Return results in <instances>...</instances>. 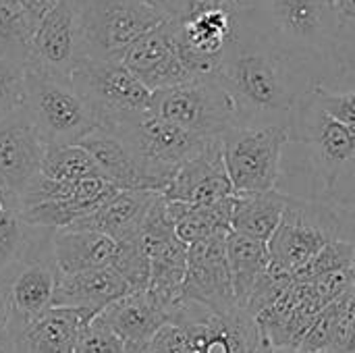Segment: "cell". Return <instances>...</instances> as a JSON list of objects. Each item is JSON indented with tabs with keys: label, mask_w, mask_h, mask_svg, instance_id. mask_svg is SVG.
<instances>
[{
	"label": "cell",
	"mask_w": 355,
	"mask_h": 353,
	"mask_svg": "<svg viewBox=\"0 0 355 353\" xmlns=\"http://www.w3.org/2000/svg\"><path fill=\"white\" fill-rule=\"evenodd\" d=\"M318 200H322L335 208L337 206L339 208H355V160L337 177V181Z\"/></svg>",
	"instance_id": "obj_38"
},
{
	"label": "cell",
	"mask_w": 355,
	"mask_h": 353,
	"mask_svg": "<svg viewBox=\"0 0 355 353\" xmlns=\"http://www.w3.org/2000/svg\"><path fill=\"white\" fill-rule=\"evenodd\" d=\"M100 318L133 347H146L156 333L171 322V312L148 291H131L108 306Z\"/></svg>",
	"instance_id": "obj_21"
},
{
	"label": "cell",
	"mask_w": 355,
	"mask_h": 353,
	"mask_svg": "<svg viewBox=\"0 0 355 353\" xmlns=\"http://www.w3.org/2000/svg\"><path fill=\"white\" fill-rule=\"evenodd\" d=\"M114 131H119L129 144L146 187L156 193H162L177 171L196 158L208 144L150 110L129 127Z\"/></svg>",
	"instance_id": "obj_8"
},
{
	"label": "cell",
	"mask_w": 355,
	"mask_h": 353,
	"mask_svg": "<svg viewBox=\"0 0 355 353\" xmlns=\"http://www.w3.org/2000/svg\"><path fill=\"white\" fill-rule=\"evenodd\" d=\"M287 193L272 189L266 193L237 196L233 202L231 229L252 239L268 243L281 225V218L289 204Z\"/></svg>",
	"instance_id": "obj_24"
},
{
	"label": "cell",
	"mask_w": 355,
	"mask_h": 353,
	"mask_svg": "<svg viewBox=\"0 0 355 353\" xmlns=\"http://www.w3.org/2000/svg\"><path fill=\"white\" fill-rule=\"evenodd\" d=\"M48 146L21 114L0 125V189L21 198L40 177Z\"/></svg>",
	"instance_id": "obj_17"
},
{
	"label": "cell",
	"mask_w": 355,
	"mask_h": 353,
	"mask_svg": "<svg viewBox=\"0 0 355 353\" xmlns=\"http://www.w3.org/2000/svg\"><path fill=\"white\" fill-rule=\"evenodd\" d=\"M237 10L262 33L316 60L329 77L333 62V0H235Z\"/></svg>",
	"instance_id": "obj_2"
},
{
	"label": "cell",
	"mask_w": 355,
	"mask_h": 353,
	"mask_svg": "<svg viewBox=\"0 0 355 353\" xmlns=\"http://www.w3.org/2000/svg\"><path fill=\"white\" fill-rule=\"evenodd\" d=\"M35 27V19L19 0H0V56L25 64Z\"/></svg>",
	"instance_id": "obj_27"
},
{
	"label": "cell",
	"mask_w": 355,
	"mask_h": 353,
	"mask_svg": "<svg viewBox=\"0 0 355 353\" xmlns=\"http://www.w3.org/2000/svg\"><path fill=\"white\" fill-rule=\"evenodd\" d=\"M160 193L146 189H121L114 198L102 204L89 216L77 221L69 229L75 231H96L116 243L139 237L144 221Z\"/></svg>",
	"instance_id": "obj_19"
},
{
	"label": "cell",
	"mask_w": 355,
	"mask_h": 353,
	"mask_svg": "<svg viewBox=\"0 0 355 353\" xmlns=\"http://www.w3.org/2000/svg\"><path fill=\"white\" fill-rule=\"evenodd\" d=\"M27 229L21 221L19 198L0 189V277L23 258L29 243Z\"/></svg>",
	"instance_id": "obj_28"
},
{
	"label": "cell",
	"mask_w": 355,
	"mask_h": 353,
	"mask_svg": "<svg viewBox=\"0 0 355 353\" xmlns=\"http://www.w3.org/2000/svg\"><path fill=\"white\" fill-rule=\"evenodd\" d=\"M237 198V196H235ZM235 198L208 204V206H191L181 202H168V214L175 223V233L185 246H193L212 237L229 235L231 229V214Z\"/></svg>",
	"instance_id": "obj_26"
},
{
	"label": "cell",
	"mask_w": 355,
	"mask_h": 353,
	"mask_svg": "<svg viewBox=\"0 0 355 353\" xmlns=\"http://www.w3.org/2000/svg\"><path fill=\"white\" fill-rule=\"evenodd\" d=\"M214 77L235 106L237 127L289 129L302 98L316 83H327L329 73L316 60L262 33L237 10L235 35Z\"/></svg>",
	"instance_id": "obj_1"
},
{
	"label": "cell",
	"mask_w": 355,
	"mask_h": 353,
	"mask_svg": "<svg viewBox=\"0 0 355 353\" xmlns=\"http://www.w3.org/2000/svg\"><path fill=\"white\" fill-rule=\"evenodd\" d=\"M112 268L129 283V287L133 291L148 289V283H150V256L144 250L139 237L119 243Z\"/></svg>",
	"instance_id": "obj_35"
},
{
	"label": "cell",
	"mask_w": 355,
	"mask_h": 353,
	"mask_svg": "<svg viewBox=\"0 0 355 353\" xmlns=\"http://www.w3.org/2000/svg\"><path fill=\"white\" fill-rule=\"evenodd\" d=\"M349 268H355V246L345 239H335L327 248H322L304 268L295 273V281H312Z\"/></svg>",
	"instance_id": "obj_33"
},
{
	"label": "cell",
	"mask_w": 355,
	"mask_h": 353,
	"mask_svg": "<svg viewBox=\"0 0 355 353\" xmlns=\"http://www.w3.org/2000/svg\"><path fill=\"white\" fill-rule=\"evenodd\" d=\"M227 260H229L235 300L239 310L243 312L258 281L270 266L268 243L231 231L227 235Z\"/></svg>",
	"instance_id": "obj_25"
},
{
	"label": "cell",
	"mask_w": 355,
	"mask_h": 353,
	"mask_svg": "<svg viewBox=\"0 0 355 353\" xmlns=\"http://www.w3.org/2000/svg\"><path fill=\"white\" fill-rule=\"evenodd\" d=\"M289 137L291 141L306 146L310 152L316 171V200L355 160V129L331 117L316 102L312 89L297 104Z\"/></svg>",
	"instance_id": "obj_10"
},
{
	"label": "cell",
	"mask_w": 355,
	"mask_h": 353,
	"mask_svg": "<svg viewBox=\"0 0 355 353\" xmlns=\"http://www.w3.org/2000/svg\"><path fill=\"white\" fill-rule=\"evenodd\" d=\"M27 71L23 62L0 56V125L23 114Z\"/></svg>",
	"instance_id": "obj_32"
},
{
	"label": "cell",
	"mask_w": 355,
	"mask_h": 353,
	"mask_svg": "<svg viewBox=\"0 0 355 353\" xmlns=\"http://www.w3.org/2000/svg\"><path fill=\"white\" fill-rule=\"evenodd\" d=\"M333 62L337 75L355 73V0H333Z\"/></svg>",
	"instance_id": "obj_30"
},
{
	"label": "cell",
	"mask_w": 355,
	"mask_h": 353,
	"mask_svg": "<svg viewBox=\"0 0 355 353\" xmlns=\"http://www.w3.org/2000/svg\"><path fill=\"white\" fill-rule=\"evenodd\" d=\"M312 94L331 117L355 129V87L335 89L329 83H316L312 87Z\"/></svg>",
	"instance_id": "obj_37"
},
{
	"label": "cell",
	"mask_w": 355,
	"mask_h": 353,
	"mask_svg": "<svg viewBox=\"0 0 355 353\" xmlns=\"http://www.w3.org/2000/svg\"><path fill=\"white\" fill-rule=\"evenodd\" d=\"M25 8H27V12L35 19V23H40L60 0H19Z\"/></svg>",
	"instance_id": "obj_39"
},
{
	"label": "cell",
	"mask_w": 355,
	"mask_h": 353,
	"mask_svg": "<svg viewBox=\"0 0 355 353\" xmlns=\"http://www.w3.org/2000/svg\"><path fill=\"white\" fill-rule=\"evenodd\" d=\"M220 141L225 169L237 196L277 189L283 150L291 141L287 127H233Z\"/></svg>",
	"instance_id": "obj_9"
},
{
	"label": "cell",
	"mask_w": 355,
	"mask_h": 353,
	"mask_svg": "<svg viewBox=\"0 0 355 353\" xmlns=\"http://www.w3.org/2000/svg\"><path fill=\"white\" fill-rule=\"evenodd\" d=\"M40 175H44L46 179H52V181H67V183L102 177L98 164L94 162L89 152L83 150L81 146L48 148Z\"/></svg>",
	"instance_id": "obj_29"
},
{
	"label": "cell",
	"mask_w": 355,
	"mask_h": 353,
	"mask_svg": "<svg viewBox=\"0 0 355 353\" xmlns=\"http://www.w3.org/2000/svg\"><path fill=\"white\" fill-rule=\"evenodd\" d=\"M179 21L181 44L196 77L214 75V69L229 48L235 27V2L216 6L206 0H191Z\"/></svg>",
	"instance_id": "obj_14"
},
{
	"label": "cell",
	"mask_w": 355,
	"mask_h": 353,
	"mask_svg": "<svg viewBox=\"0 0 355 353\" xmlns=\"http://www.w3.org/2000/svg\"><path fill=\"white\" fill-rule=\"evenodd\" d=\"M27 71L23 117L48 148L77 146L100 127V119L71 77Z\"/></svg>",
	"instance_id": "obj_3"
},
{
	"label": "cell",
	"mask_w": 355,
	"mask_h": 353,
	"mask_svg": "<svg viewBox=\"0 0 355 353\" xmlns=\"http://www.w3.org/2000/svg\"><path fill=\"white\" fill-rule=\"evenodd\" d=\"M123 64L152 94L196 79L181 44L177 17L164 19L158 27L137 40L125 54Z\"/></svg>",
	"instance_id": "obj_12"
},
{
	"label": "cell",
	"mask_w": 355,
	"mask_h": 353,
	"mask_svg": "<svg viewBox=\"0 0 355 353\" xmlns=\"http://www.w3.org/2000/svg\"><path fill=\"white\" fill-rule=\"evenodd\" d=\"M144 2L152 4L154 8H158L160 12H164L168 17H181L191 0H144Z\"/></svg>",
	"instance_id": "obj_40"
},
{
	"label": "cell",
	"mask_w": 355,
	"mask_h": 353,
	"mask_svg": "<svg viewBox=\"0 0 355 353\" xmlns=\"http://www.w3.org/2000/svg\"><path fill=\"white\" fill-rule=\"evenodd\" d=\"M133 289L112 268H94L71 277H60L54 291V308H73L87 314L89 320L98 318L108 306L125 298Z\"/></svg>",
	"instance_id": "obj_18"
},
{
	"label": "cell",
	"mask_w": 355,
	"mask_h": 353,
	"mask_svg": "<svg viewBox=\"0 0 355 353\" xmlns=\"http://www.w3.org/2000/svg\"><path fill=\"white\" fill-rule=\"evenodd\" d=\"M168 15L144 0H81L83 52L94 60L123 62L129 48Z\"/></svg>",
	"instance_id": "obj_4"
},
{
	"label": "cell",
	"mask_w": 355,
	"mask_h": 353,
	"mask_svg": "<svg viewBox=\"0 0 355 353\" xmlns=\"http://www.w3.org/2000/svg\"><path fill=\"white\" fill-rule=\"evenodd\" d=\"M119 243L96 231L60 229L52 233V256L60 277L112 266Z\"/></svg>",
	"instance_id": "obj_22"
},
{
	"label": "cell",
	"mask_w": 355,
	"mask_h": 353,
	"mask_svg": "<svg viewBox=\"0 0 355 353\" xmlns=\"http://www.w3.org/2000/svg\"><path fill=\"white\" fill-rule=\"evenodd\" d=\"M293 283H295V277L287 268H283L270 260V266L266 268V273L258 281V285H256V289H254L243 312L256 320L262 312L272 308L291 289Z\"/></svg>",
	"instance_id": "obj_34"
},
{
	"label": "cell",
	"mask_w": 355,
	"mask_h": 353,
	"mask_svg": "<svg viewBox=\"0 0 355 353\" xmlns=\"http://www.w3.org/2000/svg\"><path fill=\"white\" fill-rule=\"evenodd\" d=\"M275 353H302L297 350H275Z\"/></svg>",
	"instance_id": "obj_44"
},
{
	"label": "cell",
	"mask_w": 355,
	"mask_h": 353,
	"mask_svg": "<svg viewBox=\"0 0 355 353\" xmlns=\"http://www.w3.org/2000/svg\"><path fill=\"white\" fill-rule=\"evenodd\" d=\"M235 196L237 193L225 169L220 139L208 141L196 158L177 171L168 187L162 191L164 200L191 206H208Z\"/></svg>",
	"instance_id": "obj_16"
},
{
	"label": "cell",
	"mask_w": 355,
	"mask_h": 353,
	"mask_svg": "<svg viewBox=\"0 0 355 353\" xmlns=\"http://www.w3.org/2000/svg\"><path fill=\"white\" fill-rule=\"evenodd\" d=\"M0 353H10V339H8V322H6V310L0 298Z\"/></svg>",
	"instance_id": "obj_42"
},
{
	"label": "cell",
	"mask_w": 355,
	"mask_h": 353,
	"mask_svg": "<svg viewBox=\"0 0 355 353\" xmlns=\"http://www.w3.org/2000/svg\"><path fill=\"white\" fill-rule=\"evenodd\" d=\"M206 2L216 4V6H223V4H229V2H233V0H206Z\"/></svg>",
	"instance_id": "obj_43"
},
{
	"label": "cell",
	"mask_w": 355,
	"mask_h": 353,
	"mask_svg": "<svg viewBox=\"0 0 355 353\" xmlns=\"http://www.w3.org/2000/svg\"><path fill=\"white\" fill-rule=\"evenodd\" d=\"M83 56L81 0H60L37 23L25 69L71 77Z\"/></svg>",
	"instance_id": "obj_13"
},
{
	"label": "cell",
	"mask_w": 355,
	"mask_h": 353,
	"mask_svg": "<svg viewBox=\"0 0 355 353\" xmlns=\"http://www.w3.org/2000/svg\"><path fill=\"white\" fill-rule=\"evenodd\" d=\"M352 289V287H349ZM349 289L339 295L337 300H333L314 320V325L310 327V331L306 333L302 345L297 347V352L302 353H331L335 347V341L339 337V329H341V318H343V310H345V302H347V293Z\"/></svg>",
	"instance_id": "obj_31"
},
{
	"label": "cell",
	"mask_w": 355,
	"mask_h": 353,
	"mask_svg": "<svg viewBox=\"0 0 355 353\" xmlns=\"http://www.w3.org/2000/svg\"><path fill=\"white\" fill-rule=\"evenodd\" d=\"M181 302L198 304L216 316L239 312L227 260V235L189 246Z\"/></svg>",
	"instance_id": "obj_15"
},
{
	"label": "cell",
	"mask_w": 355,
	"mask_h": 353,
	"mask_svg": "<svg viewBox=\"0 0 355 353\" xmlns=\"http://www.w3.org/2000/svg\"><path fill=\"white\" fill-rule=\"evenodd\" d=\"M75 353H144V347H133L127 345L100 316L94 318L77 345Z\"/></svg>",
	"instance_id": "obj_36"
},
{
	"label": "cell",
	"mask_w": 355,
	"mask_h": 353,
	"mask_svg": "<svg viewBox=\"0 0 355 353\" xmlns=\"http://www.w3.org/2000/svg\"><path fill=\"white\" fill-rule=\"evenodd\" d=\"M89 322L81 310L52 308L10 337V353H75Z\"/></svg>",
	"instance_id": "obj_20"
},
{
	"label": "cell",
	"mask_w": 355,
	"mask_h": 353,
	"mask_svg": "<svg viewBox=\"0 0 355 353\" xmlns=\"http://www.w3.org/2000/svg\"><path fill=\"white\" fill-rule=\"evenodd\" d=\"M245 353H275V350L270 347V343L264 339V335L260 333L258 325L254 327L250 339H248V345H245Z\"/></svg>",
	"instance_id": "obj_41"
},
{
	"label": "cell",
	"mask_w": 355,
	"mask_h": 353,
	"mask_svg": "<svg viewBox=\"0 0 355 353\" xmlns=\"http://www.w3.org/2000/svg\"><path fill=\"white\" fill-rule=\"evenodd\" d=\"M150 112L206 141L223 139L237 127L235 106L214 75L154 92Z\"/></svg>",
	"instance_id": "obj_5"
},
{
	"label": "cell",
	"mask_w": 355,
	"mask_h": 353,
	"mask_svg": "<svg viewBox=\"0 0 355 353\" xmlns=\"http://www.w3.org/2000/svg\"><path fill=\"white\" fill-rule=\"evenodd\" d=\"M339 229L335 206L291 196L281 225L268 241L270 260L295 277L322 248L339 239Z\"/></svg>",
	"instance_id": "obj_11"
},
{
	"label": "cell",
	"mask_w": 355,
	"mask_h": 353,
	"mask_svg": "<svg viewBox=\"0 0 355 353\" xmlns=\"http://www.w3.org/2000/svg\"><path fill=\"white\" fill-rule=\"evenodd\" d=\"M71 79L94 106L100 127L123 129L150 110L152 92L123 62L83 56Z\"/></svg>",
	"instance_id": "obj_7"
},
{
	"label": "cell",
	"mask_w": 355,
	"mask_h": 353,
	"mask_svg": "<svg viewBox=\"0 0 355 353\" xmlns=\"http://www.w3.org/2000/svg\"><path fill=\"white\" fill-rule=\"evenodd\" d=\"M56 283L58 270L52 256V235H31L23 258L0 277L8 339L54 308Z\"/></svg>",
	"instance_id": "obj_6"
},
{
	"label": "cell",
	"mask_w": 355,
	"mask_h": 353,
	"mask_svg": "<svg viewBox=\"0 0 355 353\" xmlns=\"http://www.w3.org/2000/svg\"><path fill=\"white\" fill-rule=\"evenodd\" d=\"M83 150L89 152L94 162L98 164L102 177L116 185L119 189H146V181L137 166V160L125 141V137L108 127H98L83 141H79Z\"/></svg>",
	"instance_id": "obj_23"
}]
</instances>
